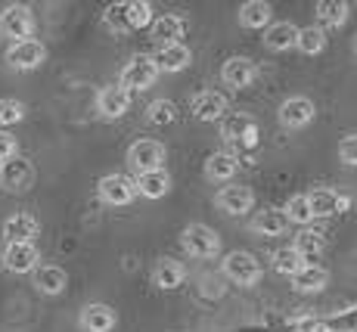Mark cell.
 <instances>
[{
    "label": "cell",
    "instance_id": "6da1fadb",
    "mask_svg": "<svg viewBox=\"0 0 357 332\" xmlns=\"http://www.w3.org/2000/svg\"><path fill=\"white\" fill-rule=\"evenodd\" d=\"M106 25L115 31H137L153 25V3L146 0H121L106 10Z\"/></svg>",
    "mask_w": 357,
    "mask_h": 332
},
{
    "label": "cell",
    "instance_id": "7a4b0ae2",
    "mask_svg": "<svg viewBox=\"0 0 357 332\" xmlns=\"http://www.w3.org/2000/svg\"><path fill=\"white\" fill-rule=\"evenodd\" d=\"M221 271L230 282H236V286H255L261 280V273H264V267H261V261L252 252H239L236 248V252H230L227 258L221 261Z\"/></svg>",
    "mask_w": 357,
    "mask_h": 332
},
{
    "label": "cell",
    "instance_id": "3957f363",
    "mask_svg": "<svg viewBox=\"0 0 357 332\" xmlns=\"http://www.w3.org/2000/svg\"><path fill=\"white\" fill-rule=\"evenodd\" d=\"M181 248L190 258H215L221 252V236L205 224H190L181 233Z\"/></svg>",
    "mask_w": 357,
    "mask_h": 332
},
{
    "label": "cell",
    "instance_id": "277c9868",
    "mask_svg": "<svg viewBox=\"0 0 357 332\" xmlns=\"http://www.w3.org/2000/svg\"><path fill=\"white\" fill-rule=\"evenodd\" d=\"M155 78H159V66H155V59L146 56V53H140V56H134L125 68H121L119 84L125 87L128 93H134V91H149V87L155 84Z\"/></svg>",
    "mask_w": 357,
    "mask_h": 332
},
{
    "label": "cell",
    "instance_id": "5b68a950",
    "mask_svg": "<svg viewBox=\"0 0 357 332\" xmlns=\"http://www.w3.org/2000/svg\"><path fill=\"white\" fill-rule=\"evenodd\" d=\"M0 34L10 38L13 44L16 40H29L34 34V16L25 3H10L0 13Z\"/></svg>",
    "mask_w": 357,
    "mask_h": 332
},
{
    "label": "cell",
    "instance_id": "8992f818",
    "mask_svg": "<svg viewBox=\"0 0 357 332\" xmlns=\"http://www.w3.org/2000/svg\"><path fill=\"white\" fill-rule=\"evenodd\" d=\"M165 146L159 140H137L130 143L128 149V165L137 171V174H146V171H162L165 165Z\"/></svg>",
    "mask_w": 357,
    "mask_h": 332
},
{
    "label": "cell",
    "instance_id": "52a82bcc",
    "mask_svg": "<svg viewBox=\"0 0 357 332\" xmlns=\"http://www.w3.org/2000/svg\"><path fill=\"white\" fill-rule=\"evenodd\" d=\"M47 59V47L40 44V40H16V44H10V50H6V66L16 68V72H31V68H40Z\"/></svg>",
    "mask_w": 357,
    "mask_h": 332
},
{
    "label": "cell",
    "instance_id": "ba28073f",
    "mask_svg": "<svg viewBox=\"0 0 357 332\" xmlns=\"http://www.w3.org/2000/svg\"><path fill=\"white\" fill-rule=\"evenodd\" d=\"M34 183V165L25 156H13L0 165V186L10 193H25Z\"/></svg>",
    "mask_w": 357,
    "mask_h": 332
},
{
    "label": "cell",
    "instance_id": "9c48e42d",
    "mask_svg": "<svg viewBox=\"0 0 357 332\" xmlns=\"http://www.w3.org/2000/svg\"><path fill=\"white\" fill-rule=\"evenodd\" d=\"M97 193L106 205H130L137 199V183L128 174H106L97 183Z\"/></svg>",
    "mask_w": 357,
    "mask_h": 332
},
{
    "label": "cell",
    "instance_id": "30bf717a",
    "mask_svg": "<svg viewBox=\"0 0 357 332\" xmlns=\"http://www.w3.org/2000/svg\"><path fill=\"white\" fill-rule=\"evenodd\" d=\"M215 205L224 214H245L255 209V190L245 183H230L215 196Z\"/></svg>",
    "mask_w": 357,
    "mask_h": 332
},
{
    "label": "cell",
    "instance_id": "8fae6325",
    "mask_svg": "<svg viewBox=\"0 0 357 332\" xmlns=\"http://www.w3.org/2000/svg\"><path fill=\"white\" fill-rule=\"evenodd\" d=\"M230 109V100L218 91H202L190 100V112L196 121H221Z\"/></svg>",
    "mask_w": 357,
    "mask_h": 332
},
{
    "label": "cell",
    "instance_id": "7c38bea8",
    "mask_svg": "<svg viewBox=\"0 0 357 332\" xmlns=\"http://www.w3.org/2000/svg\"><path fill=\"white\" fill-rule=\"evenodd\" d=\"M40 264V252L34 242H13L3 248V267L10 273H34Z\"/></svg>",
    "mask_w": 357,
    "mask_h": 332
},
{
    "label": "cell",
    "instance_id": "4fadbf2b",
    "mask_svg": "<svg viewBox=\"0 0 357 332\" xmlns=\"http://www.w3.org/2000/svg\"><path fill=\"white\" fill-rule=\"evenodd\" d=\"M314 115H317V106H314V100H307V96H289V100L280 106L277 119L283 128H305V124L314 121Z\"/></svg>",
    "mask_w": 357,
    "mask_h": 332
},
{
    "label": "cell",
    "instance_id": "5bb4252c",
    "mask_svg": "<svg viewBox=\"0 0 357 332\" xmlns=\"http://www.w3.org/2000/svg\"><path fill=\"white\" fill-rule=\"evenodd\" d=\"M307 205H311L314 218H333V214L351 209V196H342L335 190H314L307 193Z\"/></svg>",
    "mask_w": 357,
    "mask_h": 332
},
{
    "label": "cell",
    "instance_id": "9a60e30c",
    "mask_svg": "<svg viewBox=\"0 0 357 332\" xmlns=\"http://www.w3.org/2000/svg\"><path fill=\"white\" fill-rule=\"evenodd\" d=\"M128 109H130V93L121 84H109V87H102V91L97 93V112L106 121L121 119Z\"/></svg>",
    "mask_w": 357,
    "mask_h": 332
},
{
    "label": "cell",
    "instance_id": "2e32d148",
    "mask_svg": "<svg viewBox=\"0 0 357 332\" xmlns=\"http://www.w3.org/2000/svg\"><path fill=\"white\" fill-rule=\"evenodd\" d=\"M221 137L227 143H245V146H252V143L258 140V124H255V119H249V115H224Z\"/></svg>",
    "mask_w": 357,
    "mask_h": 332
},
{
    "label": "cell",
    "instance_id": "e0dca14e",
    "mask_svg": "<svg viewBox=\"0 0 357 332\" xmlns=\"http://www.w3.org/2000/svg\"><path fill=\"white\" fill-rule=\"evenodd\" d=\"M78 323L84 332H112L115 323H119V317H115V310L109 308V304L93 301V304H84V308H81Z\"/></svg>",
    "mask_w": 357,
    "mask_h": 332
},
{
    "label": "cell",
    "instance_id": "ac0fdd59",
    "mask_svg": "<svg viewBox=\"0 0 357 332\" xmlns=\"http://www.w3.org/2000/svg\"><path fill=\"white\" fill-rule=\"evenodd\" d=\"M221 78L227 87H233V91H245V87L258 78V68H255V62L245 59V56H230L221 68Z\"/></svg>",
    "mask_w": 357,
    "mask_h": 332
},
{
    "label": "cell",
    "instance_id": "d6986e66",
    "mask_svg": "<svg viewBox=\"0 0 357 332\" xmlns=\"http://www.w3.org/2000/svg\"><path fill=\"white\" fill-rule=\"evenodd\" d=\"M155 66H159V72H183V68L193 62V50H190L187 44H165L159 47V53H155Z\"/></svg>",
    "mask_w": 357,
    "mask_h": 332
},
{
    "label": "cell",
    "instance_id": "ffe728a7",
    "mask_svg": "<svg viewBox=\"0 0 357 332\" xmlns=\"http://www.w3.org/2000/svg\"><path fill=\"white\" fill-rule=\"evenodd\" d=\"M329 286V271L320 264H305L298 273L292 276V289L301 295H314V292H324Z\"/></svg>",
    "mask_w": 357,
    "mask_h": 332
},
{
    "label": "cell",
    "instance_id": "44dd1931",
    "mask_svg": "<svg viewBox=\"0 0 357 332\" xmlns=\"http://www.w3.org/2000/svg\"><path fill=\"white\" fill-rule=\"evenodd\" d=\"M236 168H239V158L233 156V152H211V156L205 158V177H208L211 183L233 181Z\"/></svg>",
    "mask_w": 357,
    "mask_h": 332
},
{
    "label": "cell",
    "instance_id": "7402d4cb",
    "mask_svg": "<svg viewBox=\"0 0 357 332\" xmlns=\"http://www.w3.org/2000/svg\"><path fill=\"white\" fill-rule=\"evenodd\" d=\"M38 233H40V224L31 218V214H13V218H6V224H3L6 246H13V242H34Z\"/></svg>",
    "mask_w": 357,
    "mask_h": 332
},
{
    "label": "cell",
    "instance_id": "603a6c76",
    "mask_svg": "<svg viewBox=\"0 0 357 332\" xmlns=\"http://www.w3.org/2000/svg\"><path fill=\"white\" fill-rule=\"evenodd\" d=\"M183 280H187V267L174 258H162L153 271V282L162 289V292H171V289H181Z\"/></svg>",
    "mask_w": 357,
    "mask_h": 332
},
{
    "label": "cell",
    "instance_id": "cb8c5ba5",
    "mask_svg": "<svg viewBox=\"0 0 357 332\" xmlns=\"http://www.w3.org/2000/svg\"><path fill=\"white\" fill-rule=\"evenodd\" d=\"M149 31H153V38L159 40V44H181L183 31H187V22H183L181 16H174V13H165V16L153 19V25H149Z\"/></svg>",
    "mask_w": 357,
    "mask_h": 332
},
{
    "label": "cell",
    "instance_id": "d4e9b609",
    "mask_svg": "<svg viewBox=\"0 0 357 332\" xmlns=\"http://www.w3.org/2000/svg\"><path fill=\"white\" fill-rule=\"evenodd\" d=\"M34 286L44 295H59V292H66V286H68V273L56 264H38L34 267Z\"/></svg>",
    "mask_w": 357,
    "mask_h": 332
},
{
    "label": "cell",
    "instance_id": "484cf974",
    "mask_svg": "<svg viewBox=\"0 0 357 332\" xmlns=\"http://www.w3.org/2000/svg\"><path fill=\"white\" fill-rule=\"evenodd\" d=\"M273 19V6L267 0H245L239 6V25L243 29H267Z\"/></svg>",
    "mask_w": 357,
    "mask_h": 332
},
{
    "label": "cell",
    "instance_id": "4316f807",
    "mask_svg": "<svg viewBox=\"0 0 357 332\" xmlns=\"http://www.w3.org/2000/svg\"><path fill=\"white\" fill-rule=\"evenodd\" d=\"M314 13H317V22L326 25V29H342L348 22V13L351 6L345 0H317L314 3Z\"/></svg>",
    "mask_w": 357,
    "mask_h": 332
},
{
    "label": "cell",
    "instance_id": "83f0119b",
    "mask_svg": "<svg viewBox=\"0 0 357 332\" xmlns=\"http://www.w3.org/2000/svg\"><path fill=\"white\" fill-rule=\"evenodd\" d=\"M295 40H298V29H295L292 22H271L267 25V31H264L267 50H277V53L292 50Z\"/></svg>",
    "mask_w": 357,
    "mask_h": 332
},
{
    "label": "cell",
    "instance_id": "f1b7e54d",
    "mask_svg": "<svg viewBox=\"0 0 357 332\" xmlns=\"http://www.w3.org/2000/svg\"><path fill=\"white\" fill-rule=\"evenodd\" d=\"M249 227L261 236H280V233H286V227H289V220H286V214L280 209H264L258 211L255 218L249 220Z\"/></svg>",
    "mask_w": 357,
    "mask_h": 332
},
{
    "label": "cell",
    "instance_id": "f546056e",
    "mask_svg": "<svg viewBox=\"0 0 357 332\" xmlns=\"http://www.w3.org/2000/svg\"><path fill=\"white\" fill-rule=\"evenodd\" d=\"M137 193L140 196H146V199H162V196H168V190H171V177H168V171H146V174H137Z\"/></svg>",
    "mask_w": 357,
    "mask_h": 332
},
{
    "label": "cell",
    "instance_id": "4dcf8cb0",
    "mask_svg": "<svg viewBox=\"0 0 357 332\" xmlns=\"http://www.w3.org/2000/svg\"><path fill=\"white\" fill-rule=\"evenodd\" d=\"M324 246H326V236H324V230H311V227H301L298 230V236H295V252L301 255L305 261H314L320 252H324Z\"/></svg>",
    "mask_w": 357,
    "mask_h": 332
},
{
    "label": "cell",
    "instance_id": "1f68e13d",
    "mask_svg": "<svg viewBox=\"0 0 357 332\" xmlns=\"http://www.w3.org/2000/svg\"><path fill=\"white\" fill-rule=\"evenodd\" d=\"M305 56H317V53L326 50V31L317 29V25H307V29H298V40H295Z\"/></svg>",
    "mask_w": 357,
    "mask_h": 332
},
{
    "label": "cell",
    "instance_id": "d6a6232c",
    "mask_svg": "<svg viewBox=\"0 0 357 332\" xmlns=\"http://www.w3.org/2000/svg\"><path fill=\"white\" fill-rule=\"evenodd\" d=\"M305 264H307V261L301 258V255L295 252L292 246H286V248H277V252H273V271H277L280 276H289V280H292V276L298 273V271H301V267H305Z\"/></svg>",
    "mask_w": 357,
    "mask_h": 332
},
{
    "label": "cell",
    "instance_id": "836d02e7",
    "mask_svg": "<svg viewBox=\"0 0 357 332\" xmlns=\"http://www.w3.org/2000/svg\"><path fill=\"white\" fill-rule=\"evenodd\" d=\"M286 220L289 224H298V227H307L314 220V214H311V205H307V193H298V196H292L289 202H286Z\"/></svg>",
    "mask_w": 357,
    "mask_h": 332
},
{
    "label": "cell",
    "instance_id": "e575fe53",
    "mask_svg": "<svg viewBox=\"0 0 357 332\" xmlns=\"http://www.w3.org/2000/svg\"><path fill=\"white\" fill-rule=\"evenodd\" d=\"M177 119V106L171 100H155L146 106V121L155 124V128H165V124H171Z\"/></svg>",
    "mask_w": 357,
    "mask_h": 332
},
{
    "label": "cell",
    "instance_id": "d590c367",
    "mask_svg": "<svg viewBox=\"0 0 357 332\" xmlns=\"http://www.w3.org/2000/svg\"><path fill=\"white\" fill-rule=\"evenodd\" d=\"M25 119V103L22 100H0V130L13 128Z\"/></svg>",
    "mask_w": 357,
    "mask_h": 332
},
{
    "label": "cell",
    "instance_id": "8d00e7d4",
    "mask_svg": "<svg viewBox=\"0 0 357 332\" xmlns=\"http://www.w3.org/2000/svg\"><path fill=\"white\" fill-rule=\"evenodd\" d=\"M329 329L333 332H357V304L348 310H339V314L329 317Z\"/></svg>",
    "mask_w": 357,
    "mask_h": 332
},
{
    "label": "cell",
    "instance_id": "74e56055",
    "mask_svg": "<svg viewBox=\"0 0 357 332\" xmlns=\"http://www.w3.org/2000/svg\"><path fill=\"white\" fill-rule=\"evenodd\" d=\"M292 332H333V329H329V323L320 320V317H295Z\"/></svg>",
    "mask_w": 357,
    "mask_h": 332
},
{
    "label": "cell",
    "instance_id": "f35d334b",
    "mask_svg": "<svg viewBox=\"0 0 357 332\" xmlns=\"http://www.w3.org/2000/svg\"><path fill=\"white\" fill-rule=\"evenodd\" d=\"M339 158H342V165H348V168H357V134L345 137V140L339 143Z\"/></svg>",
    "mask_w": 357,
    "mask_h": 332
},
{
    "label": "cell",
    "instance_id": "ab89813d",
    "mask_svg": "<svg viewBox=\"0 0 357 332\" xmlns=\"http://www.w3.org/2000/svg\"><path fill=\"white\" fill-rule=\"evenodd\" d=\"M19 156V143L16 137L10 134V130H0V162H6V158Z\"/></svg>",
    "mask_w": 357,
    "mask_h": 332
},
{
    "label": "cell",
    "instance_id": "60d3db41",
    "mask_svg": "<svg viewBox=\"0 0 357 332\" xmlns=\"http://www.w3.org/2000/svg\"><path fill=\"white\" fill-rule=\"evenodd\" d=\"M351 47H354V53H357V34H354V44Z\"/></svg>",
    "mask_w": 357,
    "mask_h": 332
},
{
    "label": "cell",
    "instance_id": "b9f144b4",
    "mask_svg": "<svg viewBox=\"0 0 357 332\" xmlns=\"http://www.w3.org/2000/svg\"><path fill=\"white\" fill-rule=\"evenodd\" d=\"M0 165H3V162H0Z\"/></svg>",
    "mask_w": 357,
    "mask_h": 332
}]
</instances>
